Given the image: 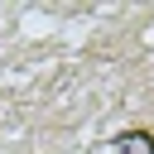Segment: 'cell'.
<instances>
[{"instance_id": "obj_1", "label": "cell", "mask_w": 154, "mask_h": 154, "mask_svg": "<svg viewBox=\"0 0 154 154\" xmlns=\"http://www.w3.org/2000/svg\"><path fill=\"white\" fill-rule=\"evenodd\" d=\"M111 149H116V154H154V130L130 125V130H120V135L111 140Z\"/></svg>"}]
</instances>
